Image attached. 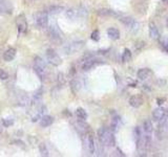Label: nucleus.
<instances>
[{
    "mask_svg": "<svg viewBox=\"0 0 168 157\" xmlns=\"http://www.w3.org/2000/svg\"><path fill=\"white\" fill-rule=\"evenodd\" d=\"M157 102H158V105H162V104L164 103V102H165V99H158L157 100Z\"/></svg>",
    "mask_w": 168,
    "mask_h": 157,
    "instance_id": "nucleus-35",
    "label": "nucleus"
},
{
    "mask_svg": "<svg viewBox=\"0 0 168 157\" xmlns=\"http://www.w3.org/2000/svg\"><path fill=\"white\" fill-rule=\"evenodd\" d=\"M39 151H40V153H41L42 156H48V155H50L48 150H47V147L45 146V144L39 145Z\"/></svg>",
    "mask_w": 168,
    "mask_h": 157,
    "instance_id": "nucleus-28",
    "label": "nucleus"
},
{
    "mask_svg": "<svg viewBox=\"0 0 168 157\" xmlns=\"http://www.w3.org/2000/svg\"><path fill=\"white\" fill-rule=\"evenodd\" d=\"M2 125L4 126L5 128H7V127H11V126H13V125H14V121H13V119H11V118L3 119Z\"/></svg>",
    "mask_w": 168,
    "mask_h": 157,
    "instance_id": "nucleus-32",
    "label": "nucleus"
},
{
    "mask_svg": "<svg viewBox=\"0 0 168 157\" xmlns=\"http://www.w3.org/2000/svg\"><path fill=\"white\" fill-rule=\"evenodd\" d=\"M87 148H88L89 154H93L96 150V145H95V139H93V135L88 134L87 133Z\"/></svg>",
    "mask_w": 168,
    "mask_h": 157,
    "instance_id": "nucleus-16",
    "label": "nucleus"
},
{
    "mask_svg": "<svg viewBox=\"0 0 168 157\" xmlns=\"http://www.w3.org/2000/svg\"><path fill=\"white\" fill-rule=\"evenodd\" d=\"M47 36L52 42L56 43V44H61L62 38H61V33L58 31L57 27L50 26L47 29Z\"/></svg>",
    "mask_w": 168,
    "mask_h": 157,
    "instance_id": "nucleus-5",
    "label": "nucleus"
},
{
    "mask_svg": "<svg viewBox=\"0 0 168 157\" xmlns=\"http://www.w3.org/2000/svg\"><path fill=\"white\" fill-rule=\"evenodd\" d=\"M144 47H145V42H144V41H138V42H136V44H134V49H136L137 52L142 50Z\"/></svg>",
    "mask_w": 168,
    "mask_h": 157,
    "instance_id": "nucleus-29",
    "label": "nucleus"
},
{
    "mask_svg": "<svg viewBox=\"0 0 168 157\" xmlns=\"http://www.w3.org/2000/svg\"><path fill=\"white\" fill-rule=\"evenodd\" d=\"M7 78H9V73H7L5 70L0 69V80L5 81V80H7Z\"/></svg>",
    "mask_w": 168,
    "mask_h": 157,
    "instance_id": "nucleus-33",
    "label": "nucleus"
},
{
    "mask_svg": "<svg viewBox=\"0 0 168 157\" xmlns=\"http://www.w3.org/2000/svg\"><path fill=\"white\" fill-rule=\"evenodd\" d=\"M166 25H167V27H168V19H167V21H166Z\"/></svg>",
    "mask_w": 168,
    "mask_h": 157,
    "instance_id": "nucleus-38",
    "label": "nucleus"
},
{
    "mask_svg": "<svg viewBox=\"0 0 168 157\" xmlns=\"http://www.w3.org/2000/svg\"><path fill=\"white\" fill-rule=\"evenodd\" d=\"M156 136L159 140L167 138L168 136V121L167 119H162L160 121L157 129H156Z\"/></svg>",
    "mask_w": 168,
    "mask_h": 157,
    "instance_id": "nucleus-2",
    "label": "nucleus"
},
{
    "mask_svg": "<svg viewBox=\"0 0 168 157\" xmlns=\"http://www.w3.org/2000/svg\"><path fill=\"white\" fill-rule=\"evenodd\" d=\"M122 125V121H121V117L119 115H115L112 117V121H111V125H110V130L112 132H116L119 128Z\"/></svg>",
    "mask_w": 168,
    "mask_h": 157,
    "instance_id": "nucleus-15",
    "label": "nucleus"
},
{
    "mask_svg": "<svg viewBox=\"0 0 168 157\" xmlns=\"http://www.w3.org/2000/svg\"><path fill=\"white\" fill-rule=\"evenodd\" d=\"M97 15L100 16V17H114V18L119 19L122 16V14L110 9H100L97 11Z\"/></svg>",
    "mask_w": 168,
    "mask_h": 157,
    "instance_id": "nucleus-7",
    "label": "nucleus"
},
{
    "mask_svg": "<svg viewBox=\"0 0 168 157\" xmlns=\"http://www.w3.org/2000/svg\"><path fill=\"white\" fill-rule=\"evenodd\" d=\"M91 40L93 41H99V39H100V34H99V31H98V29H96V31H93V33H91Z\"/></svg>",
    "mask_w": 168,
    "mask_h": 157,
    "instance_id": "nucleus-31",
    "label": "nucleus"
},
{
    "mask_svg": "<svg viewBox=\"0 0 168 157\" xmlns=\"http://www.w3.org/2000/svg\"><path fill=\"white\" fill-rule=\"evenodd\" d=\"M34 71L36 72L37 76L40 78L41 81L44 80V76H45V69H42V68H39L37 66H34Z\"/></svg>",
    "mask_w": 168,
    "mask_h": 157,
    "instance_id": "nucleus-26",
    "label": "nucleus"
},
{
    "mask_svg": "<svg viewBox=\"0 0 168 157\" xmlns=\"http://www.w3.org/2000/svg\"><path fill=\"white\" fill-rule=\"evenodd\" d=\"M131 52H130L128 48H125L124 52H123V55H122V61L123 62H129L131 60Z\"/></svg>",
    "mask_w": 168,
    "mask_h": 157,
    "instance_id": "nucleus-25",
    "label": "nucleus"
},
{
    "mask_svg": "<svg viewBox=\"0 0 168 157\" xmlns=\"http://www.w3.org/2000/svg\"><path fill=\"white\" fill-rule=\"evenodd\" d=\"M66 14H67V16L69 17V18H73L74 16H75V11L74 9H68L67 12H66Z\"/></svg>",
    "mask_w": 168,
    "mask_h": 157,
    "instance_id": "nucleus-34",
    "label": "nucleus"
},
{
    "mask_svg": "<svg viewBox=\"0 0 168 157\" xmlns=\"http://www.w3.org/2000/svg\"><path fill=\"white\" fill-rule=\"evenodd\" d=\"M57 81H58V84H59L60 86L65 85V83H66V81H65V76H64V74L62 73V72H60V73L58 74Z\"/></svg>",
    "mask_w": 168,
    "mask_h": 157,
    "instance_id": "nucleus-30",
    "label": "nucleus"
},
{
    "mask_svg": "<svg viewBox=\"0 0 168 157\" xmlns=\"http://www.w3.org/2000/svg\"><path fill=\"white\" fill-rule=\"evenodd\" d=\"M34 66H37L39 68H42V69H45V62H44L40 57H35L34 60Z\"/></svg>",
    "mask_w": 168,
    "mask_h": 157,
    "instance_id": "nucleus-24",
    "label": "nucleus"
},
{
    "mask_svg": "<svg viewBox=\"0 0 168 157\" xmlns=\"http://www.w3.org/2000/svg\"><path fill=\"white\" fill-rule=\"evenodd\" d=\"M76 115H77L78 118L82 119V121H85L87 118V113L83 108H78L77 111H76Z\"/></svg>",
    "mask_w": 168,
    "mask_h": 157,
    "instance_id": "nucleus-23",
    "label": "nucleus"
},
{
    "mask_svg": "<svg viewBox=\"0 0 168 157\" xmlns=\"http://www.w3.org/2000/svg\"><path fill=\"white\" fill-rule=\"evenodd\" d=\"M35 22H36L37 27L39 28H44L47 26L48 19H47V13L46 12H39L35 16Z\"/></svg>",
    "mask_w": 168,
    "mask_h": 157,
    "instance_id": "nucleus-6",
    "label": "nucleus"
},
{
    "mask_svg": "<svg viewBox=\"0 0 168 157\" xmlns=\"http://www.w3.org/2000/svg\"><path fill=\"white\" fill-rule=\"evenodd\" d=\"M166 112H167V115H168V108H167V111H166Z\"/></svg>",
    "mask_w": 168,
    "mask_h": 157,
    "instance_id": "nucleus-40",
    "label": "nucleus"
},
{
    "mask_svg": "<svg viewBox=\"0 0 168 157\" xmlns=\"http://www.w3.org/2000/svg\"><path fill=\"white\" fill-rule=\"evenodd\" d=\"M148 31H149V37L152 39V40H159L160 39V31L158 29L157 25L153 22H150L149 25H148Z\"/></svg>",
    "mask_w": 168,
    "mask_h": 157,
    "instance_id": "nucleus-8",
    "label": "nucleus"
},
{
    "mask_svg": "<svg viewBox=\"0 0 168 157\" xmlns=\"http://www.w3.org/2000/svg\"><path fill=\"white\" fill-rule=\"evenodd\" d=\"M98 138L100 144H102V146L106 147H114L116 145V139L114 136V132L110 129L107 128H100L98 130Z\"/></svg>",
    "mask_w": 168,
    "mask_h": 157,
    "instance_id": "nucleus-1",
    "label": "nucleus"
},
{
    "mask_svg": "<svg viewBox=\"0 0 168 157\" xmlns=\"http://www.w3.org/2000/svg\"><path fill=\"white\" fill-rule=\"evenodd\" d=\"M16 23H17V26H18V29H19V33H25L26 31V28H27V23H26V20H25V17L23 15H20L17 18L16 20Z\"/></svg>",
    "mask_w": 168,
    "mask_h": 157,
    "instance_id": "nucleus-13",
    "label": "nucleus"
},
{
    "mask_svg": "<svg viewBox=\"0 0 168 157\" xmlns=\"http://www.w3.org/2000/svg\"><path fill=\"white\" fill-rule=\"evenodd\" d=\"M54 123V118L50 115H43V116L40 118V125L42 127H48L52 124Z\"/></svg>",
    "mask_w": 168,
    "mask_h": 157,
    "instance_id": "nucleus-19",
    "label": "nucleus"
},
{
    "mask_svg": "<svg viewBox=\"0 0 168 157\" xmlns=\"http://www.w3.org/2000/svg\"><path fill=\"white\" fill-rule=\"evenodd\" d=\"M75 127L77 130H79L82 134H87L89 130V126L85 123V121H82V119H79L78 121L75 123Z\"/></svg>",
    "mask_w": 168,
    "mask_h": 157,
    "instance_id": "nucleus-12",
    "label": "nucleus"
},
{
    "mask_svg": "<svg viewBox=\"0 0 168 157\" xmlns=\"http://www.w3.org/2000/svg\"><path fill=\"white\" fill-rule=\"evenodd\" d=\"M3 1H4V0H0V3H2Z\"/></svg>",
    "mask_w": 168,
    "mask_h": 157,
    "instance_id": "nucleus-39",
    "label": "nucleus"
},
{
    "mask_svg": "<svg viewBox=\"0 0 168 157\" xmlns=\"http://www.w3.org/2000/svg\"><path fill=\"white\" fill-rule=\"evenodd\" d=\"M71 89H72V91H73L74 94L78 93V92H79V90L81 89V83L78 81L77 78H74V80H72V82H71Z\"/></svg>",
    "mask_w": 168,
    "mask_h": 157,
    "instance_id": "nucleus-22",
    "label": "nucleus"
},
{
    "mask_svg": "<svg viewBox=\"0 0 168 157\" xmlns=\"http://www.w3.org/2000/svg\"><path fill=\"white\" fill-rule=\"evenodd\" d=\"M75 73H76L75 67H72V68H71V74H73V76H74V74H75Z\"/></svg>",
    "mask_w": 168,
    "mask_h": 157,
    "instance_id": "nucleus-36",
    "label": "nucleus"
},
{
    "mask_svg": "<svg viewBox=\"0 0 168 157\" xmlns=\"http://www.w3.org/2000/svg\"><path fill=\"white\" fill-rule=\"evenodd\" d=\"M45 110H46L45 106H42V107H41V109L39 110V112L37 113L36 116L33 117V121H37L38 119H40L41 117H42V116L44 115V113H45Z\"/></svg>",
    "mask_w": 168,
    "mask_h": 157,
    "instance_id": "nucleus-27",
    "label": "nucleus"
},
{
    "mask_svg": "<svg viewBox=\"0 0 168 157\" xmlns=\"http://www.w3.org/2000/svg\"><path fill=\"white\" fill-rule=\"evenodd\" d=\"M150 76H151V70H150L149 68H142V69H139L138 73H137V76H138L140 80H142V81L147 80Z\"/></svg>",
    "mask_w": 168,
    "mask_h": 157,
    "instance_id": "nucleus-14",
    "label": "nucleus"
},
{
    "mask_svg": "<svg viewBox=\"0 0 168 157\" xmlns=\"http://www.w3.org/2000/svg\"><path fill=\"white\" fill-rule=\"evenodd\" d=\"M165 114H166L165 109L162 107H158L157 109H155L153 112H152V118L156 121H160L165 117Z\"/></svg>",
    "mask_w": 168,
    "mask_h": 157,
    "instance_id": "nucleus-10",
    "label": "nucleus"
},
{
    "mask_svg": "<svg viewBox=\"0 0 168 157\" xmlns=\"http://www.w3.org/2000/svg\"><path fill=\"white\" fill-rule=\"evenodd\" d=\"M46 59H47V62L53 66H59L62 63L60 56L52 48H48L46 50Z\"/></svg>",
    "mask_w": 168,
    "mask_h": 157,
    "instance_id": "nucleus-4",
    "label": "nucleus"
},
{
    "mask_svg": "<svg viewBox=\"0 0 168 157\" xmlns=\"http://www.w3.org/2000/svg\"><path fill=\"white\" fill-rule=\"evenodd\" d=\"M107 35L111 40H118L120 38V31L115 27H110V28L107 29Z\"/></svg>",
    "mask_w": 168,
    "mask_h": 157,
    "instance_id": "nucleus-18",
    "label": "nucleus"
},
{
    "mask_svg": "<svg viewBox=\"0 0 168 157\" xmlns=\"http://www.w3.org/2000/svg\"><path fill=\"white\" fill-rule=\"evenodd\" d=\"M16 57V49L15 48H9L7 52L3 55V60L7 61V62H9L12 61L14 58Z\"/></svg>",
    "mask_w": 168,
    "mask_h": 157,
    "instance_id": "nucleus-17",
    "label": "nucleus"
},
{
    "mask_svg": "<svg viewBox=\"0 0 168 157\" xmlns=\"http://www.w3.org/2000/svg\"><path fill=\"white\" fill-rule=\"evenodd\" d=\"M83 46H84L83 41H78V42L71 43V44L66 47V50H67V54H75V52H79Z\"/></svg>",
    "mask_w": 168,
    "mask_h": 157,
    "instance_id": "nucleus-9",
    "label": "nucleus"
},
{
    "mask_svg": "<svg viewBox=\"0 0 168 157\" xmlns=\"http://www.w3.org/2000/svg\"><path fill=\"white\" fill-rule=\"evenodd\" d=\"M129 105L134 108H140L144 103V100L141 95H132L129 99Z\"/></svg>",
    "mask_w": 168,
    "mask_h": 157,
    "instance_id": "nucleus-11",
    "label": "nucleus"
},
{
    "mask_svg": "<svg viewBox=\"0 0 168 157\" xmlns=\"http://www.w3.org/2000/svg\"><path fill=\"white\" fill-rule=\"evenodd\" d=\"M143 130L146 134H150L151 135L152 131H153V125H152L151 121L149 119H145L143 123Z\"/></svg>",
    "mask_w": 168,
    "mask_h": 157,
    "instance_id": "nucleus-20",
    "label": "nucleus"
},
{
    "mask_svg": "<svg viewBox=\"0 0 168 157\" xmlns=\"http://www.w3.org/2000/svg\"><path fill=\"white\" fill-rule=\"evenodd\" d=\"M62 11H64V9L62 7H59V5H52V7H50L46 9V13L50 14V15H58V14H60Z\"/></svg>",
    "mask_w": 168,
    "mask_h": 157,
    "instance_id": "nucleus-21",
    "label": "nucleus"
},
{
    "mask_svg": "<svg viewBox=\"0 0 168 157\" xmlns=\"http://www.w3.org/2000/svg\"><path fill=\"white\" fill-rule=\"evenodd\" d=\"M119 20H120L121 23H123L128 29H130V31H134V33H136V31L139 29V23L137 22L134 18H131V17H128V16H121L120 18H119Z\"/></svg>",
    "mask_w": 168,
    "mask_h": 157,
    "instance_id": "nucleus-3",
    "label": "nucleus"
},
{
    "mask_svg": "<svg viewBox=\"0 0 168 157\" xmlns=\"http://www.w3.org/2000/svg\"><path fill=\"white\" fill-rule=\"evenodd\" d=\"M163 2H165V3H167V4H168V0H163Z\"/></svg>",
    "mask_w": 168,
    "mask_h": 157,
    "instance_id": "nucleus-37",
    "label": "nucleus"
}]
</instances>
